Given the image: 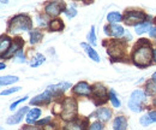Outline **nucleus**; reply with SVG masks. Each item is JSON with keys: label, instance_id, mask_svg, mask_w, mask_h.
<instances>
[{"label": "nucleus", "instance_id": "nucleus-1", "mask_svg": "<svg viewBox=\"0 0 156 130\" xmlns=\"http://www.w3.org/2000/svg\"><path fill=\"white\" fill-rule=\"evenodd\" d=\"M154 58V51L151 50V46L149 42L145 41V39H142V41L138 42L136 46L133 54H132V60L139 68H145L151 64V59Z\"/></svg>", "mask_w": 156, "mask_h": 130}, {"label": "nucleus", "instance_id": "nucleus-2", "mask_svg": "<svg viewBox=\"0 0 156 130\" xmlns=\"http://www.w3.org/2000/svg\"><path fill=\"white\" fill-rule=\"evenodd\" d=\"M30 29H31V20L27 15H17L9 23V32L12 34L28 32Z\"/></svg>", "mask_w": 156, "mask_h": 130}, {"label": "nucleus", "instance_id": "nucleus-3", "mask_svg": "<svg viewBox=\"0 0 156 130\" xmlns=\"http://www.w3.org/2000/svg\"><path fill=\"white\" fill-rule=\"evenodd\" d=\"M61 106H62V111L60 113L61 118L64 121H69V122L73 121L77 114V101L72 98H66L62 101Z\"/></svg>", "mask_w": 156, "mask_h": 130}, {"label": "nucleus", "instance_id": "nucleus-4", "mask_svg": "<svg viewBox=\"0 0 156 130\" xmlns=\"http://www.w3.org/2000/svg\"><path fill=\"white\" fill-rule=\"evenodd\" d=\"M145 93L140 89H137L135 92H132L130 99H129V109L133 112H139L142 110V106H143V102L145 101Z\"/></svg>", "mask_w": 156, "mask_h": 130}, {"label": "nucleus", "instance_id": "nucleus-5", "mask_svg": "<svg viewBox=\"0 0 156 130\" xmlns=\"http://www.w3.org/2000/svg\"><path fill=\"white\" fill-rule=\"evenodd\" d=\"M145 15L142 12V11H127L125 17H124V20L127 25H135V24H140L143 23L142 20L145 19Z\"/></svg>", "mask_w": 156, "mask_h": 130}, {"label": "nucleus", "instance_id": "nucleus-6", "mask_svg": "<svg viewBox=\"0 0 156 130\" xmlns=\"http://www.w3.org/2000/svg\"><path fill=\"white\" fill-rule=\"evenodd\" d=\"M91 93H93V99L96 105L103 104L107 101V91L102 84H100V83L95 84L91 88Z\"/></svg>", "mask_w": 156, "mask_h": 130}, {"label": "nucleus", "instance_id": "nucleus-7", "mask_svg": "<svg viewBox=\"0 0 156 130\" xmlns=\"http://www.w3.org/2000/svg\"><path fill=\"white\" fill-rule=\"evenodd\" d=\"M44 10L49 16H58L61 11H65V4L61 1H52L46 5Z\"/></svg>", "mask_w": 156, "mask_h": 130}, {"label": "nucleus", "instance_id": "nucleus-8", "mask_svg": "<svg viewBox=\"0 0 156 130\" xmlns=\"http://www.w3.org/2000/svg\"><path fill=\"white\" fill-rule=\"evenodd\" d=\"M69 88H71V83H69V82H60L58 84L49 86L46 91H48L53 96H59V95H61V94L64 93L65 91H67Z\"/></svg>", "mask_w": 156, "mask_h": 130}, {"label": "nucleus", "instance_id": "nucleus-9", "mask_svg": "<svg viewBox=\"0 0 156 130\" xmlns=\"http://www.w3.org/2000/svg\"><path fill=\"white\" fill-rule=\"evenodd\" d=\"M53 99V95L49 93L48 91L43 92L42 94H40L37 96L33 98L30 100V104L31 105H47L48 102H51V100Z\"/></svg>", "mask_w": 156, "mask_h": 130}, {"label": "nucleus", "instance_id": "nucleus-10", "mask_svg": "<svg viewBox=\"0 0 156 130\" xmlns=\"http://www.w3.org/2000/svg\"><path fill=\"white\" fill-rule=\"evenodd\" d=\"M105 33L107 35H111V36L114 37H121L125 34V30L121 25H118V24H109V25H106L105 27Z\"/></svg>", "mask_w": 156, "mask_h": 130}, {"label": "nucleus", "instance_id": "nucleus-11", "mask_svg": "<svg viewBox=\"0 0 156 130\" xmlns=\"http://www.w3.org/2000/svg\"><path fill=\"white\" fill-rule=\"evenodd\" d=\"M73 93L77 95H90L91 94V87L87 82H79L73 87Z\"/></svg>", "mask_w": 156, "mask_h": 130}, {"label": "nucleus", "instance_id": "nucleus-12", "mask_svg": "<svg viewBox=\"0 0 156 130\" xmlns=\"http://www.w3.org/2000/svg\"><path fill=\"white\" fill-rule=\"evenodd\" d=\"M29 112V109L27 107V106H24V107H22L20 111H17L13 116H11V117H9L7 118V124H17V123H20V121L23 119V117L25 116V113H28Z\"/></svg>", "mask_w": 156, "mask_h": 130}, {"label": "nucleus", "instance_id": "nucleus-13", "mask_svg": "<svg viewBox=\"0 0 156 130\" xmlns=\"http://www.w3.org/2000/svg\"><path fill=\"white\" fill-rule=\"evenodd\" d=\"M107 52H108V54L112 57V58H119V57H121V54H122V47H121V45L119 42L113 41L111 43V46L108 47Z\"/></svg>", "mask_w": 156, "mask_h": 130}, {"label": "nucleus", "instance_id": "nucleus-14", "mask_svg": "<svg viewBox=\"0 0 156 130\" xmlns=\"http://www.w3.org/2000/svg\"><path fill=\"white\" fill-rule=\"evenodd\" d=\"M22 46H23V40L22 39H16L12 42V45H11L10 50L7 51V53L5 54V58H10V57H12L13 54H16L18 51L22 50Z\"/></svg>", "mask_w": 156, "mask_h": 130}, {"label": "nucleus", "instance_id": "nucleus-15", "mask_svg": "<svg viewBox=\"0 0 156 130\" xmlns=\"http://www.w3.org/2000/svg\"><path fill=\"white\" fill-rule=\"evenodd\" d=\"M80 47L85 51V53L88 54V56L90 57V59H93L94 61H96V63H98L100 61V57H98V52L89 45V43H85V42H82L80 43Z\"/></svg>", "mask_w": 156, "mask_h": 130}, {"label": "nucleus", "instance_id": "nucleus-16", "mask_svg": "<svg viewBox=\"0 0 156 130\" xmlns=\"http://www.w3.org/2000/svg\"><path fill=\"white\" fill-rule=\"evenodd\" d=\"M12 45L11 39L7 36H0V56H5Z\"/></svg>", "mask_w": 156, "mask_h": 130}, {"label": "nucleus", "instance_id": "nucleus-17", "mask_svg": "<svg viewBox=\"0 0 156 130\" xmlns=\"http://www.w3.org/2000/svg\"><path fill=\"white\" fill-rule=\"evenodd\" d=\"M96 117L98 118L100 122H107L112 117V111L107 107H100L96 111Z\"/></svg>", "mask_w": 156, "mask_h": 130}, {"label": "nucleus", "instance_id": "nucleus-18", "mask_svg": "<svg viewBox=\"0 0 156 130\" xmlns=\"http://www.w3.org/2000/svg\"><path fill=\"white\" fill-rule=\"evenodd\" d=\"M114 130H126L127 129V119L124 116H118L113 122Z\"/></svg>", "mask_w": 156, "mask_h": 130}, {"label": "nucleus", "instance_id": "nucleus-19", "mask_svg": "<svg viewBox=\"0 0 156 130\" xmlns=\"http://www.w3.org/2000/svg\"><path fill=\"white\" fill-rule=\"evenodd\" d=\"M87 122H79V121H71L69 122L64 130H85Z\"/></svg>", "mask_w": 156, "mask_h": 130}, {"label": "nucleus", "instance_id": "nucleus-20", "mask_svg": "<svg viewBox=\"0 0 156 130\" xmlns=\"http://www.w3.org/2000/svg\"><path fill=\"white\" fill-rule=\"evenodd\" d=\"M41 116V110L40 109H33V110H29V112L27 113V123L31 124V123H36L39 117Z\"/></svg>", "mask_w": 156, "mask_h": 130}, {"label": "nucleus", "instance_id": "nucleus-21", "mask_svg": "<svg viewBox=\"0 0 156 130\" xmlns=\"http://www.w3.org/2000/svg\"><path fill=\"white\" fill-rule=\"evenodd\" d=\"M122 19V16L120 12H117V11H113V12H109L107 15V20L111 23V24H117L119 22H121Z\"/></svg>", "mask_w": 156, "mask_h": 130}, {"label": "nucleus", "instance_id": "nucleus-22", "mask_svg": "<svg viewBox=\"0 0 156 130\" xmlns=\"http://www.w3.org/2000/svg\"><path fill=\"white\" fill-rule=\"evenodd\" d=\"M135 30H136V33L138 35H139V34H144V33H147L148 30H151V23H150V22H143V23L136 25Z\"/></svg>", "mask_w": 156, "mask_h": 130}, {"label": "nucleus", "instance_id": "nucleus-23", "mask_svg": "<svg viewBox=\"0 0 156 130\" xmlns=\"http://www.w3.org/2000/svg\"><path fill=\"white\" fill-rule=\"evenodd\" d=\"M20 78L17 76H0V86H9L16 83Z\"/></svg>", "mask_w": 156, "mask_h": 130}, {"label": "nucleus", "instance_id": "nucleus-24", "mask_svg": "<svg viewBox=\"0 0 156 130\" xmlns=\"http://www.w3.org/2000/svg\"><path fill=\"white\" fill-rule=\"evenodd\" d=\"M44 61H46V58L42 56V54L37 53L36 56L33 58V60L30 61V66H33V68H37V66H40V65H42Z\"/></svg>", "mask_w": 156, "mask_h": 130}, {"label": "nucleus", "instance_id": "nucleus-25", "mask_svg": "<svg viewBox=\"0 0 156 130\" xmlns=\"http://www.w3.org/2000/svg\"><path fill=\"white\" fill-rule=\"evenodd\" d=\"M49 28H51V30H53V32H60V30H62V28H64V23L61 22V19H53V20H51V23H49Z\"/></svg>", "mask_w": 156, "mask_h": 130}, {"label": "nucleus", "instance_id": "nucleus-26", "mask_svg": "<svg viewBox=\"0 0 156 130\" xmlns=\"http://www.w3.org/2000/svg\"><path fill=\"white\" fill-rule=\"evenodd\" d=\"M41 40H42V33H41L40 30H33V32L30 33V42H31L33 45L39 43Z\"/></svg>", "mask_w": 156, "mask_h": 130}, {"label": "nucleus", "instance_id": "nucleus-27", "mask_svg": "<svg viewBox=\"0 0 156 130\" xmlns=\"http://www.w3.org/2000/svg\"><path fill=\"white\" fill-rule=\"evenodd\" d=\"M108 96H109V100H111V102H112L113 107L119 109V107H120V105H121V102H120V100L118 99V96L115 95V92H114V91H111Z\"/></svg>", "mask_w": 156, "mask_h": 130}, {"label": "nucleus", "instance_id": "nucleus-28", "mask_svg": "<svg viewBox=\"0 0 156 130\" xmlns=\"http://www.w3.org/2000/svg\"><path fill=\"white\" fill-rule=\"evenodd\" d=\"M88 41H89V43L91 45V46H96V35H95V27L93 25L91 27V29H90V32H89V34H88Z\"/></svg>", "mask_w": 156, "mask_h": 130}, {"label": "nucleus", "instance_id": "nucleus-29", "mask_svg": "<svg viewBox=\"0 0 156 130\" xmlns=\"http://www.w3.org/2000/svg\"><path fill=\"white\" fill-rule=\"evenodd\" d=\"M64 13L69 17V18H73L76 15H77V10L73 7V6H70V7H67V9H65V11H64Z\"/></svg>", "mask_w": 156, "mask_h": 130}, {"label": "nucleus", "instance_id": "nucleus-30", "mask_svg": "<svg viewBox=\"0 0 156 130\" xmlns=\"http://www.w3.org/2000/svg\"><path fill=\"white\" fill-rule=\"evenodd\" d=\"M13 60H15L16 63H25V56H24V53H23V51H22V50L18 51V52L15 54Z\"/></svg>", "mask_w": 156, "mask_h": 130}, {"label": "nucleus", "instance_id": "nucleus-31", "mask_svg": "<svg viewBox=\"0 0 156 130\" xmlns=\"http://www.w3.org/2000/svg\"><path fill=\"white\" fill-rule=\"evenodd\" d=\"M147 92H148V94H150V95L155 94L156 93V83H154V82H149V83L147 84Z\"/></svg>", "mask_w": 156, "mask_h": 130}, {"label": "nucleus", "instance_id": "nucleus-32", "mask_svg": "<svg viewBox=\"0 0 156 130\" xmlns=\"http://www.w3.org/2000/svg\"><path fill=\"white\" fill-rule=\"evenodd\" d=\"M139 122H140V124L143 125V127H148V125H150L153 122L150 121V118L148 117V114H145V116H143V117H140V119H139Z\"/></svg>", "mask_w": 156, "mask_h": 130}, {"label": "nucleus", "instance_id": "nucleus-33", "mask_svg": "<svg viewBox=\"0 0 156 130\" xmlns=\"http://www.w3.org/2000/svg\"><path fill=\"white\" fill-rule=\"evenodd\" d=\"M88 130H103V125H102L101 122H94V123L89 127Z\"/></svg>", "mask_w": 156, "mask_h": 130}, {"label": "nucleus", "instance_id": "nucleus-34", "mask_svg": "<svg viewBox=\"0 0 156 130\" xmlns=\"http://www.w3.org/2000/svg\"><path fill=\"white\" fill-rule=\"evenodd\" d=\"M20 87H13V88H10V89H6L4 92H1V95H9V94H12V93H16V92H20Z\"/></svg>", "mask_w": 156, "mask_h": 130}, {"label": "nucleus", "instance_id": "nucleus-35", "mask_svg": "<svg viewBox=\"0 0 156 130\" xmlns=\"http://www.w3.org/2000/svg\"><path fill=\"white\" fill-rule=\"evenodd\" d=\"M27 99H28V96H23L22 99H20V100H17V101H15V102H13V104H12V105L10 106V110H11V111H13V110H15V109H16V107H17V106L20 105V102H23V101H25Z\"/></svg>", "mask_w": 156, "mask_h": 130}, {"label": "nucleus", "instance_id": "nucleus-36", "mask_svg": "<svg viewBox=\"0 0 156 130\" xmlns=\"http://www.w3.org/2000/svg\"><path fill=\"white\" fill-rule=\"evenodd\" d=\"M49 122H51V117H47V118H44V119L37 121V122H36V124H37V125H42V127H43V125H47Z\"/></svg>", "mask_w": 156, "mask_h": 130}, {"label": "nucleus", "instance_id": "nucleus-37", "mask_svg": "<svg viewBox=\"0 0 156 130\" xmlns=\"http://www.w3.org/2000/svg\"><path fill=\"white\" fill-rule=\"evenodd\" d=\"M148 117L150 118V121L153 123H156V111H151L148 113Z\"/></svg>", "mask_w": 156, "mask_h": 130}, {"label": "nucleus", "instance_id": "nucleus-38", "mask_svg": "<svg viewBox=\"0 0 156 130\" xmlns=\"http://www.w3.org/2000/svg\"><path fill=\"white\" fill-rule=\"evenodd\" d=\"M42 130H57V127L53 124H47V125H43Z\"/></svg>", "mask_w": 156, "mask_h": 130}, {"label": "nucleus", "instance_id": "nucleus-39", "mask_svg": "<svg viewBox=\"0 0 156 130\" xmlns=\"http://www.w3.org/2000/svg\"><path fill=\"white\" fill-rule=\"evenodd\" d=\"M149 34H150V36H151V37H154V39H156V28H154V29H151Z\"/></svg>", "mask_w": 156, "mask_h": 130}, {"label": "nucleus", "instance_id": "nucleus-40", "mask_svg": "<svg viewBox=\"0 0 156 130\" xmlns=\"http://www.w3.org/2000/svg\"><path fill=\"white\" fill-rule=\"evenodd\" d=\"M22 130H37L35 127H29V125H27V127H24Z\"/></svg>", "mask_w": 156, "mask_h": 130}, {"label": "nucleus", "instance_id": "nucleus-41", "mask_svg": "<svg viewBox=\"0 0 156 130\" xmlns=\"http://www.w3.org/2000/svg\"><path fill=\"white\" fill-rule=\"evenodd\" d=\"M151 78H153V82H154V83H156V72H154V74H153V77H151Z\"/></svg>", "mask_w": 156, "mask_h": 130}, {"label": "nucleus", "instance_id": "nucleus-42", "mask_svg": "<svg viewBox=\"0 0 156 130\" xmlns=\"http://www.w3.org/2000/svg\"><path fill=\"white\" fill-rule=\"evenodd\" d=\"M6 68V65L4 64V63H0V70H2V69H5Z\"/></svg>", "mask_w": 156, "mask_h": 130}, {"label": "nucleus", "instance_id": "nucleus-43", "mask_svg": "<svg viewBox=\"0 0 156 130\" xmlns=\"http://www.w3.org/2000/svg\"><path fill=\"white\" fill-rule=\"evenodd\" d=\"M154 59L156 60V48L154 50Z\"/></svg>", "mask_w": 156, "mask_h": 130}, {"label": "nucleus", "instance_id": "nucleus-44", "mask_svg": "<svg viewBox=\"0 0 156 130\" xmlns=\"http://www.w3.org/2000/svg\"><path fill=\"white\" fill-rule=\"evenodd\" d=\"M154 105L156 106V98H155V100H154Z\"/></svg>", "mask_w": 156, "mask_h": 130}, {"label": "nucleus", "instance_id": "nucleus-45", "mask_svg": "<svg viewBox=\"0 0 156 130\" xmlns=\"http://www.w3.org/2000/svg\"><path fill=\"white\" fill-rule=\"evenodd\" d=\"M0 130H4V129H2V128H1V127H0Z\"/></svg>", "mask_w": 156, "mask_h": 130}]
</instances>
